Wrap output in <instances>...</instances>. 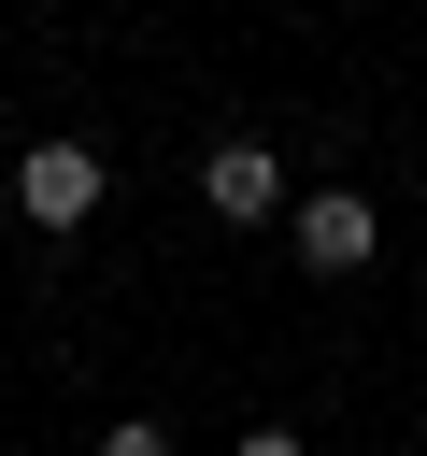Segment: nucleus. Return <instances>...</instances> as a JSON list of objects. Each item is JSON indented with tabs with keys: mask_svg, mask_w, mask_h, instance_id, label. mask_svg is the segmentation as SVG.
I'll use <instances>...</instances> for the list:
<instances>
[{
	"mask_svg": "<svg viewBox=\"0 0 427 456\" xmlns=\"http://www.w3.org/2000/svg\"><path fill=\"white\" fill-rule=\"evenodd\" d=\"M285 242H299V271H313V285H356L384 228H370V200H356V185H313V200L285 214Z\"/></svg>",
	"mask_w": 427,
	"mask_h": 456,
	"instance_id": "nucleus-1",
	"label": "nucleus"
},
{
	"mask_svg": "<svg viewBox=\"0 0 427 456\" xmlns=\"http://www.w3.org/2000/svg\"><path fill=\"white\" fill-rule=\"evenodd\" d=\"M199 200H214L228 228H285V214H299V185H285L270 142H214V157H199Z\"/></svg>",
	"mask_w": 427,
	"mask_h": 456,
	"instance_id": "nucleus-3",
	"label": "nucleus"
},
{
	"mask_svg": "<svg viewBox=\"0 0 427 456\" xmlns=\"http://www.w3.org/2000/svg\"><path fill=\"white\" fill-rule=\"evenodd\" d=\"M14 214L28 228H85L100 214V142H28L14 157Z\"/></svg>",
	"mask_w": 427,
	"mask_h": 456,
	"instance_id": "nucleus-2",
	"label": "nucleus"
},
{
	"mask_svg": "<svg viewBox=\"0 0 427 456\" xmlns=\"http://www.w3.org/2000/svg\"><path fill=\"white\" fill-rule=\"evenodd\" d=\"M228 456H313V442H299V428H242Z\"/></svg>",
	"mask_w": 427,
	"mask_h": 456,
	"instance_id": "nucleus-5",
	"label": "nucleus"
},
{
	"mask_svg": "<svg viewBox=\"0 0 427 456\" xmlns=\"http://www.w3.org/2000/svg\"><path fill=\"white\" fill-rule=\"evenodd\" d=\"M85 456H171V428H157V413H114V428H100Z\"/></svg>",
	"mask_w": 427,
	"mask_h": 456,
	"instance_id": "nucleus-4",
	"label": "nucleus"
},
{
	"mask_svg": "<svg viewBox=\"0 0 427 456\" xmlns=\"http://www.w3.org/2000/svg\"><path fill=\"white\" fill-rule=\"evenodd\" d=\"M0 214H14V171H0Z\"/></svg>",
	"mask_w": 427,
	"mask_h": 456,
	"instance_id": "nucleus-6",
	"label": "nucleus"
}]
</instances>
